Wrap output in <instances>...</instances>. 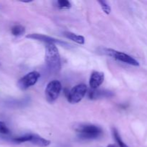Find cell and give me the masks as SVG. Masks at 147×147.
I'll return each mask as SVG.
<instances>
[{
    "instance_id": "1",
    "label": "cell",
    "mask_w": 147,
    "mask_h": 147,
    "mask_svg": "<svg viewBox=\"0 0 147 147\" xmlns=\"http://www.w3.org/2000/svg\"><path fill=\"white\" fill-rule=\"evenodd\" d=\"M45 61L53 72H58L61 68V60L58 50L55 45L46 44Z\"/></svg>"
},
{
    "instance_id": "2",
    "label": "cell",
    "mask_w": 147,
    "mask_h": 147,
    "mask_svg": "<svg viewBox=\"0 0 147 147\" xmlns=\"http://www.w3.org/2000/svg\"><path fill=\"white\" fill-rule=\"evenodd\" d=\"M80 139H95L98 138L103 133L99 126L92 124H83L78 126L76 129Z\"/></svg>"
},
{
    "instance_id": "3",
    "label": "cell",
    "mask_w": 147,
    "mask_h": 147,
    "mask_svg": "<svg viewBox=\"0 0 147 147\" xmlns=\"http://www.w3.org/2000/svg\"><path fill=\"white\" fill-rule=\"evenodd\" d=\"M87 90L88 88L85 84L77 85L67 93V100L71 103H78L86 96Z\"/></svg>"
},
{
    "instance_id": "4",
    "label": "cell",
    "mask_w": 147,
    "mask_h": 147,
    "mask_svg": "<svg viewBox=\"0 0 147 147\" xmlns=\"http://www.w3.org/2000/svg\"><path fill=\"white\" fill-rule=\"evenodd\" d=\"M103 53L119 60V61L123 62V63H127V64L131 65L134 66L139 65V63L137 60H136L129 55L122 53V52L116 51V50H112V49H105V50H103Z\"/></svg>"
},
{
    "instance_id": "5",
    "label": "cell",
    "mask_w": 147,
    "mask_h": 147,
    "mask_svg": "<svg viewBox=\"0 0 147 147\" xmlns=\"http://www.w3.org/2000/svg\"><path fill=\"white\" fill-rule=\"evenodd\" d=\"M62 90V85L60 81L54 80L47 84L45 89L46 99L48 102H54L58 98Z\"/></svg>"
},
{
    "instance_id": "6",
    "label": "cell",
    "mask_w": 147,
    "mask_h": 147,
    "mask_svg": "<svg viewBox=\"0 0 147 147\" xmlns=\"http://www.w3.org/2000/svg\"><path fill=\"white\" fill-rule=\"evenodd\" d=\"M40 77V74L38 72H30L19 80L17 82V86L21 90H27L30 87L35 85Z\"/></svg>"
},
{
    "instance_id": "7",
    "label": "cell",
    "mask_w": 147,
    "mask_h": 147,
    "mask_svg": "<svg viewBox=\"0 0 147 147\" xmlns=\"http://www.w3.org/2000/svg\"><path fill=\"white\" fill-rule=\"evenodd\" d=\"M26 37H27V38L33 39V40H39V41L44 42H45L46 44H54V45L58 44L66 47H70V46H68L69 44L65 42L60 41V40H56V39L53 38V37H49V36L44 35V34H30L26 36Z\"/></svg>"
},
{
    "instance_id": "8",
    "label": "cell",
    "mask_w": 147,
    "mask_h": 147,
    "mask_svg": "<svg viewBox=\"0 0 147 147\" xmlns=\"http://www.w3.org/2000/svg\"><path fill=\"white\" fill-rule=\"evenodd\" d=\"M103 80H104V74L100 72L95 71L90 76L89 85L92 89L96 90L103 83Z\"/></svg>"
},
{
    "instance_id": "9",
    "label": "cell",
    "mask_w": 147,
    "mask_h": 147,
    "mask_svg": "<svg viewBox=\"0 0 147 147\" xmlns=\"http://www.w3.org/2000/svg\"><path fill=\"white\" fill-rule=\"evenodd\" d=\"M30 142L33 144L42 147L47 146L50 144V141L35 134H31V140Z\"/></svg>"
},
{
    "instance_id": "10",
    "label": "cell",
    "mask_w": 147,
    "mask_h": 147,
    "mask_svg": "<svg viewBox=\"0 0 147 147\" xmlns=\"http://www.w3.org/2000/svg\"><path fill=\"white\" fill-rule=\"evenodd\" d=\"M113 94L111 91L94 90L93 91L90 92V93H89V98L90 99H97L100 98L111 97V96H113Z\"/></svg>"
},
{
    "instance_id": "11",
    "label": "cell",
    "mask_w": 147,
    "mask_h": 147,
    "mask_svg": "<svg viewBox=\"0 0 147 147\" xmlns=\"http://www.w3.org/2000/svg\"><path fill=\"white\" fill-rule=\"evenodd\" d=\"M63 34H64L65 37L73 40V42L78 43V44L83 45L85 43V38L83 36L78 35V34H75V33L70 32H65Z\"/></svg>"
},
{
    "instance_id": "12",
    "label": "cell",
    "mask_w": 147,
    "mask_h": 147,
    "mask_svg": "<svg viewBox=\"0 0 147 147\" xmlns=\"http://www.w3.org/2000/svg\"><path fill=\"white\" fill-rule=\"evenodd\" d=\"M11 34L14 36H20L25 32V28L22 25L16 24L11 29Z\"/></svg>"
},
{
    "instance_id": "13",
    "label": "cell",
    "mask_w": 147,
    "mask_h": 147,
    "mask_svg": "<svg viewBox=\"0 0 147 147\" xmlns=\"http://www.w3.org/2000/svg\"><path fill=\"white\" fill-rule=\"evenodd\" d=\"M112 131H113V137H114L115 140H116V142H117L118 145H119V147H129L126 144L124 143V142H123V141H122L121 138V136H120V135H119V131H117V129H115V128H113Z\"/></svg>"
},
{
    "instance_id": "14",
    "label": "cell",
    "mask_w": 147,
    "mask_h": 147,
    "mask_svg": "<svg viewBox=\"0 0 147 147\" xmlns=\"http://www.w3.org/2000/svg\"><path fill=\"white\" fill-rule=\"evenodd\" d=\"M57 5L60 9H70L71 7V4L67 0H59L57 1Z\"/></svg>"
},
{
    "instance_id": "15",
    "label": "cell",
    "mask_w": 147,
    "mask_h": 147,
    "mask_svg": "<svg viewBox=\"0 0 147 147\" xmlns=\"http://www.w3.org/2000/svg\"><path fill=\"white\" fill-rule=\"evenodd\" d=\"M98 3L100 4V7H101L102 9L103 10V11H104L106 14H110L111 9L110 6L107 4V2H106V1H98Z\"/></svg>"
},
{
    "instance_id": "16",
    "label": "cell",
    "mask_w": 147,
    "mask_h": 147,
    "mask_svg": "<svg viewBox=\"0 0 147 147\" xmlns=\"http://www.w3.org/2000/svg\"><path fill=\"white\" fill-rule=\"evenodd\" d=\"M9 133V129L7 126V125L2 121H0V134H8Z\"/></svg>"
},
{
    "instance_id": "17",
    "label": "cell",
    "mask_w": 147,
    "mask_h": 147,
    "mask_svg": "<svg viewBox=\"0 0 147 147\" xmlns=\"http://www.w3.org/2000/svg\"><path fill=\"white\" fill-rule=\"evenodd\" d=\"M107 147H118V146H116V145H114V144H110V145H109Z\"/></svg>"
}]
</instances>
